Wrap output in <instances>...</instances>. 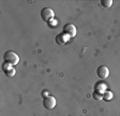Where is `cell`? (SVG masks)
Instances as JSON below:
<instances>
[{"label": "cell", "instance_id": "obj_10", "mask_svg": "<svg viewBox=\"0 0 120 116\" xmlns=\"http://www.w3.org/2000/svg\"><path fill=\"white\" fill-rule=\"evenodd\" d=\"M101 4H102L104 8H109L110 5L112 4V0H102V1H101Z\"/></svg>", "mask_w": 120, "mask_h": 116}, {"label": "cell", "instance_id": "obj_4", "mask_svg": "<svg viewBox=\"0 0 120 116\" xmlns=\"http://www.w3.org/2000/svg\"><path fill=\"white\" fill-rule=\"evenodd\" d=\"M43 105H44L45 108H47V110H52L56 106V99L52 96L44 97V99H43Z\"/></svg>", "mask_w": 120, "mask_h": 116}, {"label": "cell", "instance_id": "obj_9", "mask_svg": "<svg viewBox=\"0 0 120 116\" xmlns=\"http://www.w3.org/2000/svg\"><path fill=\"white\" fill-rule=\"evenodd\" d=\"M103 99L106 101H109L110 99H112V93H110V91H105L104 93H103Z\"/></svg>", "mask_w": 120, "mask_h": 116}, {"label": "cell", "instance_id": "obj_1", "mask_svg": "<svg viewBox=\"0 0 120 116\" xmlns=\"http://www.w3.org/2000/svg\"><path fill=\"white\" fill-rule=\"evenodd\" d=\"M3 59H4V63H8L10 66H15L17 65L19 61V57L15 52L13 50H8L3 55Z\"/></svg>", "mask_w": 120, "mask_h": 116}, {"label": "cell", "instance_id": "obj_2", "mask_svg": "<svg viewBox=\"0 0 120 116\" xmlns=\"http://www.w3.org/2000/svg\"><path fill=\"white\" fill-rule=\"evenodd\" d=\"M62 30H63V35H65L68 38H73L76 35V28H75V26L73 24H70V23L65 24L63 26Z\"/></svg>", "mask_w": 120, "mask_h": 116}, {"label": "cell", "instance_id": "obj_3", "mask_svg": "<svg viewBox=\"0 0 120 116\" xmlns=\"http://www.w3.org/2000/svg\"><path fill=\"white\" fill-rule=\"evenodd\" d=\"M55 16V13L50 8H44L41 11V17L44 22H49L50 19H52Z\"/></svg>", "mask_w": 120, "mask_h": 116}, {"label": "cell", "instance_id": "obj_8", "mask_svg": "<svg viewBox=\"0 0 120 116\" xmlns=\"http://www.w3.org/2000/svg\"><path fill=\"white\" fill-rule=\"evenodd\" d=\"M92 97H93V99H95V100H98V101H100V100H102V99H103V93H101V91H99V89H98V90H95L94 93H93Z\"/></svg>", "mask_w": 120, "mask_h": 116}, {"label": "cell", "instance_id": "obj_6", "mask_svg": "<svg viewBox=\"0 0 120 116\" xmlns=\"http://www.w3.org/2000/svg\"><path fill=\"white\" fill-rule=\"evenodd\" d=\"M3 71H4L5 75L9 76V77H12V76L15 75V70L13 68H11L10 65H8V63H4V66H3Z\"/></svg>", "mask_w": 120, "mask_h": 116}, {"label": "cell", "instance_id": "obj_11", "mask_svg": "<svg viewBox=\"0 0 120 116\" xmlns=\"http://www.w3.org/2000/svg\"><path fill=\"white\" fill-rule=\"evenodd\" d=\"M42 96H43V97H44V96L47 97V93H46V91H43V93H42Z\"/></svg>", "mask_w": 120, "mask_h": 116}, {"label": "cell", "instance_id": "obj_5", "mask_svg": "<svg viewBox=\"0 0 120 116\" xmlns=\"http://www.w3.org/2000/svg\"><path fill=\"white\" fill-rule=\"evenodd\" d=\"M97 74L100 78H103V80H104V78L108 77V75H109V70H108L107 67L100 66L97 70Z\"/></svg>", "mask_w": 120, "mask_h": 116}, {"label": "cell", "instance_id": "obj_7", "mask_svg": "<svg viewBox=\"0 0 120 116\" xmlns=\"http://www.w3.org/2000/svg\"><path fill=\"white\" fill-rule=\"evenodd\" d=\"M68 37L65 35H63V33H59V35H56V42H57V44H59V45H63V44H65V42L68 41Z\"/></svg>", "mask_w": 120, "mask_h": 116}]
</instances>
